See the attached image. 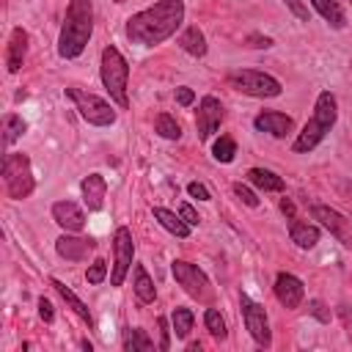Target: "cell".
Returning a JSON list of instances; mask_svg holds the SVG:
<instances>
[{
  "label": "cell",
  "instance_id": "1",
  "mask_svg": "<svg viewBox=\"0 0 352 352\" xmlns=\"http://www.w3.org/2000/svg\"><path fill=\"white\" fill-rule=\"evenodd\" d=\"M184 22V0H157L154 6L126 19V38L140 47H154L170 38Z\"/></svg>",
  "mask_w": 352,
  "mask_h": 352
},
{
  "label": "cell",
  "instance_id": "2",
  "mask_svg": "<svg viewBox=\"0 0 352 352\" xmlns=\"http://www.w3.org/2000/svg\"><path fill=\"white\" fill-rule=\"evenodd\" d=\"M91 33H94V3L91 0H69L66 16L60 25V36H58V55L66 60L82 55Z\"/></svg>",
  "mask_w": 352,
  "mask_h": 352
},
{
  "label": "cell",
  "instance_id": "3",
  "mask_svg": "<svg viewBox=\"0 0 352 352\" xmlns=\"http://www.w3.org/2000/svg\"><path fill=\"white\" fill-rule=\"evenodd\" d=\"M336 118H338V102H336V96H333L330 91H322V94L316 96V102H314L311 118L305 121L302 132L294 138L292 151H294V154H308V151H314V148L324 140V135L333 129Z\"/></svg>",
  "mask_w": 352,
  "mask_h": 352
},
{
  "label": "cell",
  "instance_id": "4",
  "mask_svg": "<svg viewBox=\"0 0 352 352\" xmlns=\"http://www.w3.org/2000/svg\"><path fill=\"white\" fill-rule=\"evenodd\" d=\"M99 74H102V85L107 88L110 99L126 110L129 107V96H126V82H129V63L126 58L118 52V47H104L102 50V63H99Z\"/></svg>",
  "mask_w": 352,
  "mask_h": 352
},
{
  "label": "cell",
  "instance_id": "5",
  "mask_svg": "<svg viewBox=\"0 0 352 352\" xmlns=\"http://www.w3.org/2000/svg\"><path fill=\"white\" fill-rule=\"evenodd\" d=\"M3 182H6V192L14 201H22L33 192L36 179L30 170V160L22 151H8L3 157Z\"/></svg>",
  "mask_w": 352,
  "mask_h": 352
},
{
  "label": "cell",
  "instance_id": "6",
  "mask_svg": "<svg viewBox=\"0 0 352 352\" xmlns=\"http://www.w3.org/2000/svg\"><path fill=\"white\" fill-rule=\"evenodd\" d=\"M228 85L239 94H248V96H256V99H272V96H280V80H275L272 74L267 72H258V69H234L228 72Z\"/></svg>",
  "mask_w": 352,
  "mask_h": 352
},
{
  "label": "cell",
  "instance_id": "7",
  "mask_svg": "<svg viewBox=\"0 0 352 352\" xmlns=\"http://www.w3.org/2000/svg\"><path fill=\"white\" fill-rule=\"evenodd\" d=\"M66 96L77 104L82 121H88L94 126H110V124H116V110L102 96L88 94V91H80V88H66Z\"/></svg>",
  "mask_w": 352,
  "mask_h": 352
},
{
  "label": "cell",
  "instance_id": "8",
  "mask_svg": "<svg viewBox=\"0 0 352 352\" xmlns=\"http://www.w3.org/2000/svg\"><path fill=\"white\" fill-rule=\"evenodd\" d=\"M170 272H173L176 283H179L192 300H198V302H209V300H212V283H209V278H206L204 270H198V267L190 264V261L176 258V261L170 264Z\"/></svg>",
  "mask_w": 352,
  "mask_h": 352
},
{
  "label": "cell",
  "instance_id": "9",
  "mask_svg": "<svg viewBox=\"0 0 352 352\" xmlns=\"http://www.w3.org/2000/svg\"><path fill=\"white\" fill-rule=\"evenodd\" d=\"M239 305H242V319H245V327H248L250 338H253L261 349H267V346L272 344V333H270V319H267L264 305L256 302V300H250L248 294L239 297Z\"/></svg>",
  "mask_w": 352,
  "mask_h": 352
},
{
  "label": "cell",
  "instance_id": "10",
  "mask_svg": "<svg viewBox=\"0 0 352 352\" xmlns=\"http://www.w3.org/2000/svg\"><path fill=\"white\" fill-rule=\"evenodd\" d=\"M132 258H135V242H132V231L126 226L116 228V236H113V270H110V283L113 286H121L129 267H132Z\"/></svg>",
  "mask_w": 352,
  "mask_h": 352
},
{
  "label": "cell",
  "instance_id": "11",
  "mask_svg": "<svg viewBox=\"0 0 352 352\" xmlns=\"http://www.w3.org/2000/svg\"><path fill=\"white\" fill-rule=\"evenodd\" d=\"M311 214H314V220H319L341 245L352 248V217H344L341 212H336L333 206H324V204H314V206H311Z\"/></svg>",
  "mask_w": 352,
  "mask_h": 352
},
{
  "label": "cell",
  "instance_id": "12",
  "mask_svg": "<svg viewBox=\"0 0 352 352\" xmlns=\"http://www.w3.org/2000/svg\"><path fill=\"white\" fill-rule=\"evenodd\" d=\"M223 121V104L217 96L206 94L201 102H198V113H195V129H198V140H209L212 132L220 126Z\"/></svg>",
  "mask_w": 352,
  "mask_h": 352
},
{
  "label": "cell",
  "instance_id": "13",
  "mask_svg": "<svg viewBox=\"0 0 352 352\" xmlns=\"http://www.w3.org/2000/svg\"><path fill=\"white\" fill-rule=\"evenodd\" d=\"M94 248H96V242L91 236H77L72 231H66L55 239V250L66 261H85L88 253H94Z\"/></svg>",
  "mask_w": 352,
  "mask_h": 352
},
{
  "label": "cell",
  "instance_id": "14",
  "mask_svg": "<svg viewBox=\"0 0 352 352\" xmlns=\"http://www.w3.org/2000/svg\"><path fill=\"white\" fill-rule=\"evenodd\" d=\"M275 297H278V302L283 308H297L302 302V297H305V286H302V280L297 275L278 272V278H275Z\"/></svg>",
  "mask_w": 352,
  "mask_h": 352
},
{
  "label": "cell",
  "instance_id": "15",
  "mask_svg": "<svg viewBox=\"0 0 352 352\" xmlns=\"http://www.w3.org/2000/svg\"><path fill=\"white\" fill-rule=\"evenodd\" d=\"M253 126H256V132H267V135H272V138H286V135L292 132L294 121H292V116H286V113L261 110V113L253 118Z\"/></svg>",
  "mask_w": 352,
  "mask_h": 352
},
{
  "label": "cell",
  "instance_id": "16",
  "mask_svg": "<svg viewBox=\"0 0 352 352\" xmlns=\"http://www.w3.org/2000/svg\"><path fill=\"white\" fill-rule=\"evenodd\" d=\"M52 220L63 228V231H72V234H80L82 226H85V214L77 204L72 201H58L52 204Z\"/></svg>",
  "mask_w": 352,
  "mask_h": 352
},
{
  "label": "cell",
  "instance_id": "17",
  "mask_svg": "<svg viewBox=\"0 0 352 352\" xmlns=\"http://www.w3.org/2000/svg\"><path fill=\"white\" fill-rule=\"evenodd\" d=\"M80 192H82V201L91 212H99L104 206V195H107V182L102 173H88L82 182H80Z\"/></svg>",
  "mask_w": 352,
  "mask_h": 352
},
{
  "label": "cell",
  "instance_id": "18",
  "mask_svg": "<svg viewBox=\"0 0 352 352\" xmlns=\"http://www.w3.org/2000/svg\"><path fill=\"white\" fill-rule=\"evenodd\" d=\"M25 55H28V30L25 28H14L11 30V38H8V47H6V69L11 74H16L25 63Z\"/></svg>",
  "mask_w": 352,
  "mask_h": 352
},
{
  "label": "cell",
  "instance_id": "19",
  "mask_svg": "<svg viewBox=\"0 0 352 352\" xmlns=\"http://www.w3.org/2000/svg\"><path fill=\"white\" fill-rule=\"evenodd\" d=\"M319 236H322V231H319L314 223H302V220L294 217L292 226H289V239H292L300 250H311V248H316Z\"/></svg>",
  "mask_w": 352,
  "mask_h": 352
},
{
  "label": "cell",
  "instance_id": "20",
  "mask_svg": "<svg viewBox=\"0 0 352 352\" xmlns=\"http://www.w3.org/2000/svg\"><path fill=\"white\" fill-rule=\"evenodd\" d=\"M151 214H154V220H157L168 234L179 236V239H187V236H190V226L182 220V214H176V212H170V209H165V206H154Z\"/></svg>",
  "mask_w": 352,
  "mask_h": 352
},
{
  "label": "cell",
  "instance_id": "21",
  "mask_svg": "<svg viewBox=\"0 0 352 352\" xmlns=\"http://www.w3.org/2000/svg\"><path fill=\"white\" fill-rule=\"evenodd\" d=\"M50 286H52V289H55V292L63 297V302H66V305H69V308H72V311H74V314H77V316H80V319H82L88 327H94V316H91L88 305H85V302H82V300H80V297H77V294H74V292H72V289H69L63 280L52 278V280H50Z\"/></svg>",
  "mask_w": 352,
  "mask_h": 352
},
{
  "label": "cell",
  "instance_id": "22",
  "mask_svg": "<svg viewBox=\"0 0 352 352\" xmlns=\"http://www.w3.org/2000/svg\"><path fill=\"white\" fill-rule=\"evenodd\" d=\"M179 47L187 55H192V58H204L206 55V36H204V30L198 25L184 28V33L179 36Z\"/></svg>",
  "mask_w": 352,
  "mask_h": 352
},
{
  "label": "cell",
  "instance_id": "23",
  "mask_svg": "<svg viewBox=\"0 0 352 352\" xmlns=\"http://www.w3.org/2000/svg\"><path fill=\"white\" fill-rule=\"evenodd\" d=\"M311 6L333 30H341L346 25V14H344V8L336 0H311Z\"/></svg>",
  "mask_w": 352,
  "mask_h": 352
},
{
  "label": "cell",
  "instance_id": "24",
  "mask_svg": "<svg viewBox=\"0 0 352 352\" xmlns=\"http://www.w3.org/2000/svg\"><path fill=\"white\" fill-rule=\"evenodd\" d=\"M248 182L256 184V187L264 190V192H280V190L286 187V182H283L278 173L267 170V168H250V170H248Z\"/></svg>",
  "mask_w": 352,
  "mask_h": 352
},
{
  "label": "cell",
  "instance_id": "25",
  "mask_svg": "<svg viewBox=\"0 0 352 352\" xmlns=\"http://www.w3.org/2000/svg\"><path fill=\"white\" fill-rule=\"evenodd\" d=\"M126 352H151L154 341L148 338V333L143 327H124V338H121Z\"/></svg>",
  "mask_w": 352,
  "mask_h": 352
},
{
  "label": "cell",
  "instance_id": "26",
  "mask_svg": "<svg viewBox=\"0 0 352 352\" xmlns=\"http://www.w3.org/2000/svg\"><path fill=\"white\" fill-rule=\"evenodd\" d=\"M132 286H135V294H138L140 302H154L157 289H154V280L148 278V272H146L143 264H135V280H132Z\"/></svg>",
  "mask_w": 352,
  "mask_h": 352
},
{
  "label": "cell",
  "instance_id": "27",
  "mask_svg": "<svg viewBox=\"0 0 352 352\" xmlns=\"http://www.w3.org/2000/svg\"><path fill=\"white\" fill-rule=\"evenodd\" d=\"M25 132H28V124H25L22 116H16V113H6V116H3V143H6V146L16 143Z\"/></svg>",
  "mask_w": 352,
  "mask_h": 352
},
{
  "label": "cell",
  "instance_id": "28",
  "mask_svg": "<svg viewBox=\"0 0 352 352\" xmlns=\"http://www.w3.org/2000/svg\"><path fill=\"white\" fill-rule=\"evenodd\" d=\"M192 322H195V316H192V311H190V308L176 305V308L170 311V327H173L176 338H187V336H190V330H192Z\"/></svg>",
  "mask_w": 352,
  "mask_h": 352
},
{
  "label": "cell",
  "instance_id": "29",
  "mask_svg": "<svg viewBox=\"0 0 352 352\" xmlns=\"http://www.w3.org/2000/svg\"><path fill=\"white\" fill-rule=\"evenodd\" d=\"M154 132H157L160 138H165V140H179V138H182L179 121H176L173 116H168V113H160V116L154 118Z\"/></svg>",
  "mask_w": 352,
  "mask_h": 352
},
{
  "label": "cell",
  "instance_id": "30",
  "mask_svg": "<svg viewBox=\"0 0 352 352\" xmlns=\"http://www.w3.org/2000/svg\"><path fill=\"white\" fill-rule=\"evenodd\" d=\"M234 154H236V143H234V138H228V135H220V138L214 140V146H212V157H214L217 162L228 165V162L234 160Z\"/></svg>",
  "mask_w": 352,
  "mask_h": 352
},
{
  "label": "cell",
  "instance_id": "31",
  "mask_svg": "<svg viewBox=\"0 0 352 352\" xmlns=\"http://www.w3.org/2000/svg\"><path fill=\"white\" fill-rule=\"evenodd\" d=\"M204 324H206V330H209L217 341H223V338L228 336V330H226V319L220 316L217 308H206V314H204Z\"/></svg>",
  "mask_w": 352,
  "mask_h": 352
},
{
  "label": "cell",
  "instance_id": "32",
  "mask_svg": "<svg viewBox=\"0 0 352 352\" xmlns=\"http://www.w3.org/2000/svg\"><path fill=\"white\" fill-rule=\"evenodd\" d=\"M107 278V261L104 258H96L88 270H85V280L91 283V286H96V283H102Z\"/></svg>",
  "mask_w": 352,
  "mask_h": 352
},
{
  "label": "cell",
  "instance_id": "33",
  "mask_svg": "<svg viewBox=\"0 0 352 352\" xmlns=\"http://www.w3.org/2000/svg\"><path fill=\"white\" fill-rule=\"evenodd\" d=\"M234 195L245 204V206H250V209H256L258 206V198H256V192L248 187V184H242V182H234Z\"/></svg>",
  "mask_w": 352,
  "mask_h": 352
},
{
  "label": "cell",
  "instance_id": "34",
  "mask_svg": "<svg viewBox=\"0 0 352 352\" xmlns=\"http://www.w3.org/2000/svg\"><path fill=\"white\" fill-rule=\"evenodd\" d=\"M280 3H283V6H286V8H289V11H292V14L300 19V22H308V19H311L308 6H305L302 0H280Z\"/></svg>",
  "mask_w": 352,
  "mask_h": 352
},
{
  "label": "cell",
  "instance_id": "35",
  "mask_svg": "<svg viewBox=\"0 0 352 352\" xmlns=\"http://www.w3.org/2000/svg\"><path fill=\"white\" fill-rule=\"evenodd\" d=\"M157 327H160V349H162V352H168V349H170V330H168V319H165V316H160V319H157Z\"/></svg>",
  "mask_w": 352,
  "mask_h": 352
},
{
  "label": "cell",
  "instance_id": "36",
  "mask_svg": "<svg viewBox=\"0 0 352 352\" xmlns=\"http://www.w3.org/2000/svg\"><path fill=\"white\" fill-rule=\"evenodd\" d=\"M308 308H311V314H314L319 322H330V308H327L322 300H311Z\"/></svg>",
  "mask_w": 352,
  "mask_h": 352
},
{
  "label": "cell",
  "instance_id": "37",
  "mask_svg": "<svg viewBox=\"0 0 352 352\" xmlns=\"http://www.w3.org/2000/svg\"><path fill=\"white\" fill-rule=\"evenodd\" d=\"M245 44H248V47H256V50H267V47H272L275 41H272L270 36H258V33H250V36L245 38Z\"/></svg>",
  "mask_w": 352,
  "mask_h": 352
},
{
  "label": "cell",
  "instance_id": "38",
  "mask_svg": "<svg viewBox=\"0 0 352 352\" xmlns=\"http://www.w3.org/2000/svg\"><path fill=\"white\" fill-rule=\"evenodd\" d=\"M179 214H182V220H184V223H187L190 228L201 223V217H198V212H195V209H192L190 204H182V206H179Z\"/></svg>",
  "mask_w": 352,
  "mask_h": 352
},
{
  "label": "cell",
  "instance_id": "39",
  "mask_svg": "<svg viewBox=\"0 0 352 352\" xmlns=\"http://www.w3.org/2000/svg\"><path fill=\"white\" fill-rule=\"evenodd\" d=\"M192 102H195V94H192V88H187V85L176 88V104H182V107H190Z\"/></svg>",
  "mask_w": 352,
  "mask_h": 352
},
{
  "label": "cell",
  "instance_id": "40",
  "mask_svg": "<svg viewBox=\"0 0 352 352\" xmlns=\"http://www.w3.org/2000/svg\"><path fill=\"white\" fill-rule=\"evenodd\" d=\"M187 192H190L192 198H198V201H209V198H212L209 190H206L201 182H190V184H187Z\"/></svg>",
  "mask_w": 352,
  "mask_h": 352
},
{
  "label": "cell",
  "instance_id": "41",
  "mask_svg": "<svg viewBox=\"0 0 352 352\" xmlns=\"http://www.w3.org/2000/svg\"><path fill=\"white\" fill-rule=\"evenodd\" d=\"M38 316H41L44 322H52V319H55V311H52V302H50V300H44V297L38 300Z\"/></svg>",
  "mask_w": 352,
  "mask_h": 352
},
{
  "label": "cell",
  "instance_id": "42",
  "mask_svg": "<svg viewBox=\"0 0 352 352\" xmlns=\"http://www.w3.org/2000/svg\"><path fill=\"white\" fill-rule=\"evenodd\" d=\"M280 212H283L289 220H294V204H292V198H280Z\"/></svg>",
  "mask_w": 352,
  "mask_h": 352
},
{
  "label": "cell",
  "instance_id": "43",
  "mask_svg": "<svg viewBox=\"0 0 352 352\" xmlns=\"http://www.w3.org/2000/svg\"><path fill=\"white\" fill-rule=\"evenodd\" d=\"M80 346H82V349H88V352H91V349H94V346H91V341H88V338H82V341H80Z\"/></svg>",
  "mask_w": 352,
  "mask_h": 352
},
{
  "label": "cell",
  "instance_id": "44",
  "mask_svg": "<svg viewBox=\"0 0 352 352\" xmlns=\"http://www.w3.org/2000/svg\"><path fill=\"white\" fill-rule=\"evenodd\" d=\"M113 3H126V0H113Z\"/></svg>",
  "mask_w": 352,
  "mask_h": 352
},
{
  "label": "cell",
  "instance_id": "45",
  "mask_svg": "<svg viewBox=\"0 0 352 352\" xmlns=\"http://www.w3.org/2000/svg\"><path fill=\"white\" fill-rule=\"evenodd\" d=\"M349 3H352V0H349Z\"/></svg>",
  "mask_w": 352,
  "mask_h": 352
}]
</instances>
